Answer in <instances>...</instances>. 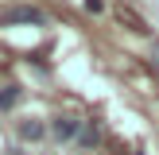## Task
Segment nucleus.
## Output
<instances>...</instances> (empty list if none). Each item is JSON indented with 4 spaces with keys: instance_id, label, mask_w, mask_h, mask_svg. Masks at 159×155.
<instances>
[{
    "instance_id": "obj_8",
    "label": "nucleus",
    "mask_w": 159,
    "mask_h": 155,
    "mask_svg": "<svg viewBox=\"0 0 159 155\" xmlns=\"http://www.w3.org/2000/svg\"><path fill=\"white\" fill-rule=\"evenodd\" d=\"M152 58H155V66H159V46H155V51H152Z\"/></svg>"
},
{
    "instance_id": "obj_2",
    "label": "nucleus",
    "mask_w": 159,
    "mask_h": 155,
    "mask_svg": "<svg viewBox=\"0 0 159 155\" xmlns=\"http://www.w3.org/2000/svg\"><path fill=\"white\" fill-rule=\"evenodd\" d=\"M51 132H54L58 140H74L78 132H82V120H74V116H58V120L51 124Z\"/></svg>"
},
{
    "instance_id": "obj_1",
    "label": "nucleus",
    "mask_w": 159,
    "mask_h": 155,
    "mask_svg": "<svg viewBox=\"0 0 159 155\" xmlns=\"http://www.w3.org/2000/svg\"><path fill=\"white\" fill-rule=\"evenodd\" d=\"M4 23H31V27H43V23H47V16L39 12V8L20 4V8H8V12H4Z\"/></svg>"
},
{
    "instance_id": "obj_9",
    "label": "nucleus",
    "mask_w": 159,
    "mask_h": 155,
    "mask_svg": "<svg viewBox=\"0 0 159 155\" xmlns=\"http://www.w3.org/2000/svg\"><path fill=\"white\" fill-rule=\"evenodd\" d=\"M136 155H144V151H136Z\"/></svg>"
},
{
    "instance_id": "obj_5",
    "label": "nucleus",
    "mask_w": 159,
    "mask_h": 155,
    "mask_svg": "<svg viewBox=\"0 0 159 155\" xmlns=\"http://www.w3.org/2000/svg\"><path fill=\"white\" fill-rule=\"evenodd\" d=\"M16 101H20V89H16V85H4V89H0V108H12Z\"/></svg>"
},
{
    "instance_id": "obj_6",
    "label": "nucleus",
    "mask_w": 159,
    "mask_h": 155,
    "mask_svg": "<svg viewBox=\"0 0 159 155\" xmlns=\"http://www.w3.org/2000/svg\"><path fill=\"white\" fill-rule=\"evenodd\" d=\"M93 140H97V128H93V120H89V124H85L82 132H78V144H82V147H89Z\"/></svg>"
},
{
    "instance_id": "obj_3",
    "label": "nucleus",
    "mask_w": 159,
    "mask_h": 155,
    "mask_svg": "<svg viewBox=\"0 0 159 155\" xmlns=\"http://www.w3.org/2000/svg\"><path fill=\"white\" fill-rule=\"evenodd\" d=\"M20 136H23V140H43V136H47V124L31 116V120H23V124H20Z\"/></svg>"
},
{
    "instance_id": "obj_4",
    "label": "nucleus",
    "mask_w": 159,
    "mask_h": 155,
    "mask_svg": "<svg viewBox=\"0 0 159 155\" xmlns=\"http://www.w3.org/2000/svg\"><path fill=\"white\" fill-rule=\"evenodd\" d=\"M116 20H124V23H128V31H148V23H144V20H136L128 8H116Z\"/></svg>"
},
{
    "instance_id": "obj_7",
    "label": "nucleus",
    "mask_w": 159,
    "mask_h": 155,
    "mask_svg": "<svg viewBox=\"0 0 159 155\" xmlns=\"http://www.w3.org/2000/svg\"><path fill=\"white\" fill-rule=\"evenodd\" d=\"M85 8L89 12H105V0H85Z\"/></svg>"
}]
</instances>
